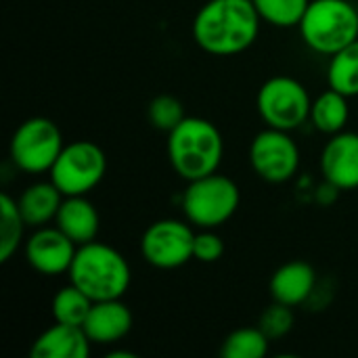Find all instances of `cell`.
Returning <instances> with one entry per match:
<instances>
[{"label":"cell","instance_id":"obj_14","mask_svg":"<svg viewBox=\"0 0 358 358\" xmlns=\"http://www.w3.org/2000/svg\"><path fill=\"white\" fill-rule=\"evenodd\" d=\"M90 346L92 342L84 327L55 321L36 338L29 355L34 358H88Z\"/></svg>","mask_w":358,"mask_h":358},{"label":"cell","instance_id":"obj_22","mask_svg":"<svg viewBox=\"0 0 358 358\" xmlns=\"http://www.w3.org/2000/svg\"><path fill=\"white\" fill-rule=\"evenodd\" d=\"M268 348L271 340L260 327H241L227 336L220 355L224 358H264Z\"/></svg>","mask_w":358,"mask_h":358},{"label":"cell","instance_id":"obj_21","mask_svg":"<svg viewBox=\"0 0 358 358\" xmlns=\"http://www.w3.org/2000/svg\"><path fill=\"white\" fill-rule=\"evenodd\" d=\"M92 300L80 292L73 283L61 287L55 298H52V304H50V310H52V319L57 323H67V325H84L90 308H92Z\"/></svg>","mask_w":358,"mask_h":358},{"label":"cell","instance_id":"obj_4","mask_svg":"<svg viewBox=\"0 0 358 358\" xmlns=\"http://www.w3.org/2000/svg\"><path fill=\"white\" fill-rule=\"evenodd\" d=\"M298 29L313 52L331 57L358 38V8L350 0H310Z\"/></svg>","mask_w":358,"mask_h":358},{"label":"cell","instance_id":"obj_26","mask_svg":"<svg viewBox=\"0 0 358 358\" xmlns=\"http://www.w3.org/2000/svg\"><path fill=\"white\" fill-rule=\"evenodd\" d=\"M222 254H224V241L216 233V229H199V233H195L193 260L212 264V262H218Z\"/></svg>","mask_w":358,"mask_h":358},{"label":"cell","instance_id":"obj_24","mask_svg":"<svg viewBox=\"0 0 358 358\" xmlns=\"http://www.w3.org/2000/svg\"><path fill=\"white\" fill-rule=\"evenodd\" d=\"M147 115H149V122L157 130H162V132L174 130L187 117L182 103L176 96H172V94H159V96H155L149 103V107H147Z\"/></svg>","mask_w":358,"mask_h":358},{"label":"cell","instance_id":"obj_13","mask_svg":"<svg viewBox=\"0 0 358 358\" xmlns=\"http://www.w3.org/2000/svg\"><path fill=\"white\" fill-rule=\"evenodd\" d=\"M84 331L90 338L92 344L99 346H111L124 340L130 329H132V313L130 308L117 300H103L94 302L86 321H84Z\"/></svg>","mask_w":358,"mask_h":358},{"label":"cell","instance_id":"obj_6","mask_svg":"<svg viewBox=\"0 0 358 358\" xmlns=\"http://www.w3.org/2000/svg\"><path fill=\"white\" fill-rule=\"evenodd\" d=\"M256 107L266 126L292 132L310 120L313 99L300 80L273 76L260 86Z\"/></svg>","mask_w":358,"mask_h":358},{"label":"cell","instance_id":"obj_3","mask_svg":"<svg viewBox=\"0 0 358 358\" xmlns=\"http://www.w3.org/2000/svg\"><path fill=\"white\" fill-rule=\"evenodd\" d=\"M67 275L69 283L84 292L92 302L124 298L132 281L130 264L124 254L96 239L78 245Z\"/></svg>","mask_w":358,"mask_h":358},{"label":"cell","instance_id":"obj_16","mask_svg":"<svg viewBox=\"0 0 358 358\" xmlns=\"http://www.w3.org/2000/svg\"><path fill=\"white\" fill-rule=\"evenodd\" d=\"M55 224L76 245H84L96 239L101 229V216L94 203L86 195H71V197H63Z\"/></svg>","mask_w":358,"mask_h":358},{"label":"cell","instance_id":"obj_1","mask_svg":"<svg viewBox=\"0 0 358 358\" xmlns=\"http://www.w3.org/2000/svg\"><path fill=\"white\" fill-rule=\"evenodd\" d=\"M260 15L252 0H208L193 19L195 44L214 57L248 50L260 34Z\"/></svg>","mask_w":358,"mask_h":358},{"label":"cell","instance_id":"obj_15","mask_svg":"<svg viewBox=\"0 0 358 358\" xmlns=\"http://www.w3.org/2000/svg\"><path fill=\"white\" fill-rule=\"evenodd\" d=\"M317 292V273L308 262L294 260L279 266L271 279V296L287 306L306 304Z\"/></svg>","mask_w":358,"mask_h":358},{"label":"cell","instance_id":"obj_2","mask_svg":"<svg viewBox=\"0 0 358 358\" xmlns=\"http://www.w3.org/2000/svg\"><path fill=\"white\" fill-rule=\"evenodd\" d=\"M222 155V134L210 120L187 115L168 132V159L174 172L187 182L218 172Z\"/></svg>","mask_w":358,"mask_h":358},{"label":"cell","instance_id":"obj_18","mask_svg":"<svg viewBox=\"0 0 358 358\" xmlns=\"http://www.w3.org/2000/svg\"><path fill=\"white\" fill-rule=\"evenodd\" d=\"M348 99L350 96L334 88H327L325 92H321L313 101V107H310V124L315 126V130L329 134V136L346 130V124L350 120Z\"/></svg>","mask_w":358,"mask_h":358},{"label":"cell","instance_id":"obj_11","mask_svg":"<svg viewBox=\"0 0 358 358\" xmlns=\"http://www.w3.org/2000/svg\"><path fill=\"white\" fill-rule=\"evenodd\" d=\"M78 245L55 224L38 227L23 243L25 262L44 277L65 275L73 262Z\"/></svg>","mask_w":358,"mask_h":358},{"label":"cell","instance_id":"obj_20","mask_svg":"<svg viewBox=\"0 0 358 358\" xmlns=\"http://www.w3.org/2000/svg\"><path fill=\"white\" fill-rule=\"evenodd\" d=\"M0 262H8L21 248L23 231L27 224L19 212L17 199H13L8 193L0 195Z\"/></svg>","mask_w":358,"mask_h":358},{"label":"cell","instance_id":"obj_9","mask_svg":"<svg viewBox=\"0 0 358 358\" xmlns=\"http://www.w3.org/2000/svg\"><path fill=\"white\" fill-rule=\"evenodd\" d=\"M195 231L191 222L164 218L147 227L141 239V254L147 264L159 271L180 268L193 260Z\"/></svg>","mask_w":358,"mask_h":358},{"label":"cell","instance_id":"obj_5","mask_svg":"<svg viewBox=\"0 0 358 358\" xmlns=\"http://www.w3.org/2000/svg\"><path fill=\"white\" fill-rule=\"evenodd\" d=\"M241 201L237 182L224 174H208L191 180L182 193V214L197 229H218L229 222Z\"/></svg>","mask_w":358,"mask_h":358},{"label":"cell","instance_id":"obj_8","mask_svg":"<svg viewBox=\"0 0 358 358\" xmlns=\"http://www.w3.org/2000/svg\"><path fill=\"white\" fill-rule=\"evenodd\" d=\"M65 147L59 126L48 117H29L13 132L8 153L17 170L25 174L50 172Z\"/></svg>","mask_w":358,"mask_h":358},{"label":"cell","instance_id":"obj_27","mask_svg":"<svg viewBox=\"0 0 358 358\" xmlns=\"http://www.w3.org/2000/svg\"><path fill=\"white\" fill-rule=\"evenodd\" d=\"M111 358H117V357H126V358H134V355L132 352H124V350H115V352H111L109 355Z\"/></svg>","mask_w":358,"mask_h":358},{"label":"cell","instance_id":"obj_12","mask_svg":"<svg viewBox=\"0 0 358 358\" xmlns=\"http://www.w3.org/2000/svg\"><path fill=\"white\" fill-rule=\"evenodd\" d=\"M323 178L338 191L358 189V132L334 134L321 153Z\"/></svg>","mask_w":358,"mask_h":358},{"label":"cell","instance_id":"obj_19","mask_svg":"<svg viewBox=\"0 0 358 358\" xmlns=\"http://www.w3.org/2000/svg\"><path fill=\"white\" fill-rule=\"evenodd\" d=\"M327 84L346 96H358V38L329 57Z\"/></svg>","mask_w":358,"mask_h":358},{"label":"cell","instance_id":"obj_25","mask_svg":"<svg viewBox=\"0 0 358 358\" xmlns=\"http://www.w3.org/2000/svg\"><path fill=\"white\" fill-rule=\"evenodd\" d=\"M258 327L268 336L271 342L285 338L294 329V313H292V306L281 304V302H275L273 306H268L262 313Z\"/></svg>","mask_w":358,"mask_h":358},{"label":"cell","instance_id":"obj_23","mask_svg":"<svg viewBox=\"0 0 358 358\" xmlns=\"http://www.w3.org/2000/svg\"><path fill=\"white\" fill-rule=\"evenodd\" d=\"M260 19L273 27H298L310 0H252Z\"/></svg>","mask_w":358,"mask_h":358},{"label":"cell","instance_id":"obj_7","mask_svg":"<svg viewBox=\"0 0 358 358\" xmlns=\"http://www.w3.org/2000/svg\"><path fill=\"white\" fill-rule=\"evenodd\" d=\"M107 172L105 151L92 141L67 143L50 168V180L65 195H88L94 191Z\"/></svg>","mask_w":358,"mask_h":358},{"label":"cell","instance_id":"obj_17","mask_svg":"<svg viewBox=\"0 0 358 358\" xmlns=\"http://www.w3.org/2000/svg\"><path fill=\"white\" fill-rule=\"evenodd\" d=\"M63 197L65 195L55 187L52 180L34 182L21 191V195L17 197V206L25 224L38 229V227H46L50 220L57 218Z\"/></svg>","mask_w":358,"mask_h":358},{"label":"cell","instance_id":"obj_10","mask_svg":"<svg viewBox=\"0 0 358 358\" xmlns=\"http://www.w3.org/2000/svg\"><path fill=\"white\" fill-rule=\"evenodd\" d=\"M250 164L262 180L283 185L300 170V147L287 130L266 126L250 145Z\"/></svg>","mask_w":358,"mask_h":358}]
</instances>
